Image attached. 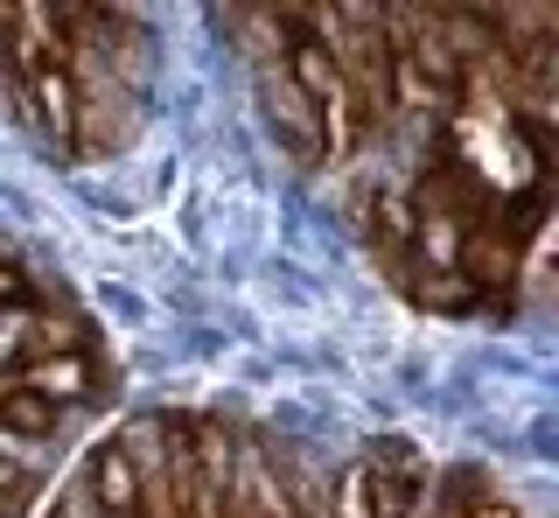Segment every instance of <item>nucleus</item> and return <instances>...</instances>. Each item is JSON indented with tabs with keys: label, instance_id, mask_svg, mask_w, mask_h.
<instances>
[{
	"label": "nucleus",
	"instance_id": "f257e3e1",
	"mask_svg": "<svg viewBox=\"0 0 559 518\" xmlns=\"http://www.w3.org/2000/svg\"><path fill=\"white\" fill-rule=\"evenodd\" d=\"M84 476H92L98 518H140V483H147V470L133 462L127 442H98L92 462H84Z\"/></svg>",
	"mask_w": 559,
	"mask_h": 518
},
{
	"label": "nucleus",
	"instance_id": "f03ea898",
	"mask_svg": "<svg viewBox=\"0 0 559 518\" xmlns=\"http://www.w3.org/2000/svg\"><path fill=\"white\" fill-rule=\"evenodd\" d=\"M57 421H63V400H49L43 386H22V378L0 386V435L43 442V435H57Z\"/></svg>",
	"mask_w": 559,
	"mask_h": 518
},
{
	"label": "nucleus",
	"instance_id": "7ed1b4c3",
	"mask_svg": "<svg viewBox=\"0 0 559 518\" xmlns=\"http://www.w3.org/2000/svg\"><path fill=\"white\" fill-rule=\"evenodd\" d=\"M266 113H273V127L287 133V148L301 154V162H314V148H322V127H314V106L287 84V71H266Z\"/></svg>",
	"mask_w": 559,
	"mask_h": 518
}]
</instances>
